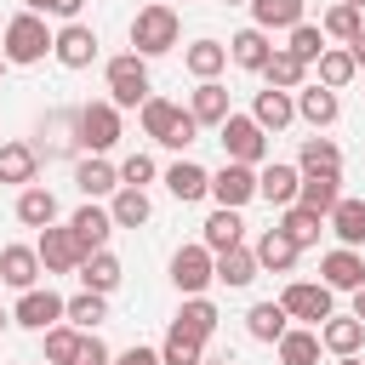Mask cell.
<instances>
[{
    "label": "cell",
    "mask_w": 365,
    "mask_h": 365,
    "mask_svg": "<svg viewBox=\"0 0 365 365\" xmlns=\"http://www.w3.org/2000/svg\"><path fill=\"white\" fill-rule=\"evenodd\" d=\"M177 114H182L177 103H165V97H148V103H143V131H148L154 143H165V137H171V125H177Z\"/></svg>",
    "instance_id": "obj_38"
},
{
    "label": "cell",
    "mask_w": 365,
    "mask_h": 365,
    "mask_svg": "<svg viewBox=\"0 0 365 365\" xmlns=\"http://www.w3.org/2000/svg\"><path fill=\"white\" fill-rule=\"evenodd\" d=\"M354 80V57L348 51H319V86L325 91H342Z\"/></svg>",
    "instance_id": "obj_42"
},
{
    "label": "cell",
    "mask_w": 365,
    "mask_h": 365,
    "mask_svg": "<svg viewBox=\"0 0 365 365\" xmlns=\"http://www.w3.org/2000/svg\"><path fill=\"white\" fill-rule=\"evenodd\" d=\"M279 234H285V240L302 251V245H314V240H319V217H314V211H302V205H285V222H279Z\"/></svg>",
    "instance_id": "obj_39"
},
{
    "label": "cell",
    "mask_w": 365,
    "mask_h": 365,
    "mask_svg": "<svg viewBox=\"0 0 365 365\" xmlns=\"http://www.w3.org/2000/svg\"><path fill=\"white\" fill-rule=\"evenodd\" d=\"M251 120L262 125V131H285L291 120H297V103H291V91H257V108H251Z\"/></svg>",
    "instance_id": "obj_15"
},
{
    "label": "cell",
    "mask_w": 365,
    "mask_h": 365,
    "mask_svg": "<svg viewBox=\"0 0 365 365\" xmlns=\"http://www.w3.org/2000/svg\"><path fill=\"white\" fill-rule=\"evenodd\" d=\"M131 46H137V57L171 51V46H177V11H171V6H143V11L131 17Z\"/></svg>",
    "instance_id": "obj_1"
},
{
    "label": "cell",
    "mask_w": 365,
    "mask_h": 365,
    "mask_svg": "<svg viewBox=\"0 0 365 365\" xmlns=\"http://www.w3.org/2000/svg\"><path fill=\"white\" fill-rule=\"evenodd\" d=\"M11 319L29 325V331H51V325L63 319V297H57V291H23V302H17Z\"/></svg>",
    "instance_id": "obj_11"
},
{
    "label": "cell",
    "mask_w": 365,
    "mask_h": 365,
    "mask_svg": "<svg viewBox=\"0 0 365 365\" xmlns=\"http://www.w3.org/2000/svg\"><path fill=\"white\" fill-rule=\"evenodd\" d=\"M325 285H331V291H359V285H365V262H359V251H348V245L331 251V257H325Z\"/></svg>",
    "instance_id": "obj_18"
},
{
    "label": "cell",
    "mask_w": 365,
    "mask_h": 365,
    "mask_svg": "<svg viewBox=\"0 0 365 365\" xmlns=\"http://www.w3.org/2000/svg\"><path fill=\"white\" fill-rule=\"evenodd\" d=\"M217 137H222V148H228L234 165H257V160L268 154V137H262V125H257L251 114H228V120L217 125Z\"/></svg>",
    "instance_id": "obj_4"
},
{
    "label": "cell",
    "mask_w": 365,
    "mask_h": 365,
    "mask_svg": "<svg viewBox=\"0 0 365 365\" xmlns=\"http://www.w3.org/2000/svg\"><path fill=\"white\" fill-rule=\"evenodd\" d=\"M297 114H302L308 125H331V120H336V91H325V86L302 91V97H297Z\"/></svg>",
    "instance_id": "obj_37"
},
{
    "label": "cell",
    "mask_w": 365,
    "mask_h": 365,
    "mask_svg": "<svg viewBox=\"0 0 365 365\" xmlns=\"http://www.w3.org/2000/svg\"><path fill=\"white\" fill-rule=\"evenodd\" d=\"M200 336H188V331H177L171 325V336H165V348H160V365H200Z\"/></svg>",
    "instance_id": "obj_41"
},
{
    "label": "cell",
    "mask_w": 365,
    "mask_h": 365,
    "mask_svg": "<svg viewBox=\"0 0 365 365\" xmlns=\"http://www.w3.org/2000/svg\"><path fill=\"white\" fill-rule=\"evenodd\" d=\"M336 165H342L336 143H325V137H308V143H302V171H308V177H336Z\"/></svg>",
    "instance_id": "obj_33"
},
{
    "label": "cell",
    "mask_w": 365,
    "mask_h": 365,
    "mask_svg": "<svg viewBox=\"0 0 365 365\" xmlns=\"http://www.w3.org/2000/svg\"><path fill=\"white\" fill-rule=\"evenodd\" d=\"M188 114H194V125H222V120H228L234 108H228V91H222L217 80H200V91H194Z\"/></svg>",
    "instance_id": "obj_16"
},
{
    "label": "cell",
    "mask_w": 365,
    "mask_h": 365,
    "mask_svg": "<svg viewBox=\"0 0 365 365\" xmlns=\"http://www.w3.org/2000/svg\"><path fill=\"white\" fill-rule=\"evenodd\" d=\"M342 6H365V0H342Z\"/></svg>",
    "instance_id": "obj_58"
},
{
    "label": "cell",
    "mask_w": 365,
    "mask_h": 365,
    "mask_svg": "<svg viewBox=\"0 0 365 365\" xmlns=\"http://www.w3.org/2000/svg\"><path fill=\"white\" fill-rule=\"evenodd\" d=\"M108 97H114V108H143L148 103V68H143L137 51L108 63Z\"/></svg>",
    "instance_id": "obj_3"
},
{
    "label": "cell",
    "mask_w": 365,
    "mask_h": 365,
    "mask_svg": "<svg viewBox=\"0 0 365 365\" xmlns=\"http://www.w3.org/2000/svg\"><path fill=\"white\" fill-rule=\"evenodd\" d=\"M251 257H257V268H274V274H285V268L297 262V245H291L279 228H262V240H257V251H251Z\"/></svg>",
    "instance_id": "obj_24"
},
{
    "label": "cell",
    "mask_w": 365,
    "mask_h": 365,
    "mask_svg": "<svg viewBox=\"0 0 365 365\" xmlns=\"http://www.w3.org/2000/svg\"><path fill=\"white\" fill-rule=\"evenodd\" d=\"M348 57H354V68H365V29H359V40H348Z\"/></svg>",
    "instance_id": "obj_52"
},
{
    "label": "cell",
    "mask_w": 365,
    "mask_h": 365,
    "mask_svg": "<svg viewBox=\"0 0 365 365\" xmlns=\"http://www.w3.org/2000/svg\"><path fill=\"white\" fill-rule=\"evenodd\" d=\"M34 148L29 143H0V182H34Z\"/></svg>",
    "instance_id": "obj_30"
},
{
    "label": "cell",
    "mask_w": 365,
    "mask_h": 365,
    "mask_svg": "<svg viewBox=\"0 0 365 365\" xmlns=\"http://www.w3.org/2000/svg\"><path fill=\"white\" fill-rule=\"evenodd\" d=\"M74 182H80V194L91 200V194H114V188H120V171H114V165H103V160H80Z\"/></svg>",
    "instance_id": "obj_34"
},
{
    "label": "cell",
    "mask_w": 365,
    "mask_h": 365,
    "mask_svg": "<svg viewBox=\"0 0 365 365\" xmlns=\"http://www.w3.org/2000/svg\"><path fill=\"white\" fill-rule=\"evenodd\" d=\"M63 314H68L74 325H97V319H103L108 308H103V297H97V291H80L74 302H63Z\"/></svg>",
    "instance_id": "obj_46"
},
{
    "label": "cell",
    "mask_w": 365,
    "mask_h": 365,
    "mask_svg": "<svg viewBox=\"0 0 365 365\" xmlns=\"http://www.w3.org/2000/svg\"><path fill=\"white\" fill-rule=\"evenodd\" d=\"M354 319H359V325H365V285H359V291H354Z\"/></svg>",
    "instance_id": "obj_53"
},
{
    "label": "cell",
    "mask_w": 365,
    "mask_h": 365,
    "mask_svg": "<svg viewBox=\"0 0 365 365\" xmlns=\"http://www.w3.org/2000/svg\"><path fill=\"white\" fill-rule=\"evenodd\" d=\"M285 319H291V314H285L279 302H257V308L245 314V331H251L257 342H279V336H285Z\"/></svg>",
    "instance_id": "obj_29"
},
{
    "label": "cell",
    "mask_w": 365,
    "mask_h": 365,
    "mask_svg": "<svg viewBox=\"0 0 365 365\" xmlns=\"http://www.w3.org/2000/svg\"><path fill=\"white\" fill-rule=\"evenodd\" d=\"M279 308H285L291 319H331V285H308V279H297V285H285Z\"/></svg>",
    "instance_id": "obj_9"
},
{
    "label": "cell",
    "mask_w": 365,
    "mask_h": 365,
    "mask_svg": "<svg viewBox=\"0 0 365 365\" xmlns=\"http://www.w3.org/2000/svg\"><path fill=\"white\" fill-rule=\"evenodd\" d=\"M302 68H308V63H297L291 51H274V57L262 63V74H268V86H274V91H291V86H302Z\"/></svg>",
    "instance_id": "obj_40"
},
{
    "label": "cell",
    "mask_w": 365,
    "mask_h": 365,
    "mask_svg": "<svg viewBox=\"0 0 365 365\" xmlns=\"http://www.w3.org/2000/svg\"><path fill=\"white\" fill-rule=\"evenodd\" d=\"M17 217H23L29 228H51V222H57V194H51V188H23Z\"/></svg>",
    "instance_id": "obj_28"
},
{
    "label": "cell",
    "mask_w": 365,
    "mask_h": 365,
    "mask_svg": "<svg viewBox=\"0 0 365 365\" xmlns=\"http://www.w3.org/2000/svg\"><path fill=\"white\" fill-rule=\"evenodd\" d=\"M359 6H331L325 11V23H319V34H336V40H359Z\"/></svg>",
    "instance_id": "obj_43"
},
{
    "label": "cell",
    "mask_w": 365,
    "mask_h": 365,
    "mask_svg": "<svg viewBox=\"0 0 365 365\" xmlns=\"http://www.w3.org/2000/svg\"><path fill=\"white\" fill-rule=\"evenodd\" d=\"M114 365H160V354H154V348H143V342H137V348H125V354H120V359H114Z\"/></svg>",
    "instance_id": "obj_50"
},
{
    "label": "cell",
    "mask_w": 365,
    "mask_h": 365,
    "mask_svg": "<svg viewBox=\"0 0 365 365\" xmlns=\"http://www.w3.org/2000/svg\"><path fill=\"white\" fill-rule=\"evenodd\" d=\"M211 279H222V285H234V291H240V285H251V279H257V257H251L245 245H234V251H222V257L211 262Z\"/></svg>",
    "instance_id": "obj_21"
},
{
    "label": "cell",
    "mask_w": 365,
    "mask_h": 365,
    "mask_svg": "<svg viewBox=\"0 0 365 365\" xmlns=\"http://www.w3.org/2000/svg\"><path fill=\"white\" fill-rule=\"evenodd\" d=\"M80 279H86V291L108 297V291L120 285V257H114V251H91V257L80 262Z\"/></svg>",
    "instance_id": "obj_22"
},
{
    "label": "cell",
    "mask_w": 365,
    "mask_h": 365,
    "mask_svg": "<svg viewBox=\"0 0 365 365\" xmlns=\"http://www.w3.org/2000/svg\"><path fill=\"white\" fill-rule=\"evenodd\" d=\"M228 57H234L240 68H257V74H262V63L274 57V46H268V34H262V29H240V34L228 40Z\"/></svg>",
    "instance_id": "obj_19"
},
{
    "label": "cell",
    "mask_w": 365,
    "mask_h": 365,
    "mask_svg": "<svg viewBox=\"0 0 365 365\" xmlns=\"http://www.w3.org/2000/svg\"><path fill=\"white\" fill-rule=\"evenodd\" d=\"M40 365H46V359H40Z\"/></svg>",
    "instance_id": "obj_61"
},
{
    "label": "cell",
    "mask_w": 365,
    "mask_h": 365,
    "mask_svg": "<svg viewBox=\"0 0 365 365\" xmlns=\"http://www.w3.org/2000/svg\"><path fill=\"white\" fill-rule=\"evenodd\" d=\"M297 182H302V171L297 165H262V177H257V194L268 200V205H297Z\"/></svg>",
    "instance_id": "obj_13"
},
{
    "label": "cell",
    "mask_w": 365,
    "mask_h": 365,
    "mask_svg": "<svg viewBox=\"0 0 365 365\" xmlns=\"http://www.w3.org/2000/svg\"><path fill=\"white\" fill-rule=\"evenodd\" d=\"M171 279H177L182 297H200V291L211 285V251H205V245H182V251L171 257Z\"/></svg>",
    "instance_id": "obj_8"
},
{
    "label": "cell",
    "mask_w": 365,
    "mask_h": 365,
    "mask_svg": "<svg viewBox=\"0 0 365 365\" xmlns=\"http://www.w3.org/2000/svg\"><path fill=\"white\" fill-rule=\"evenodd\" d=\"M211 200H217L222 211H240L245 200H257V171H251V165H234V160H228V165H222V171L211 177Z\"/></svg>",
    "instance_id": "obj_7"
},
{
    "label": "cell",
    "mask_w": 365,
    "mask_h": 365,
    "mask_svg": "<svg viewBox=\"0 0 365 365\" xmlns=\"http://www.w3.org/2000/svg\"><path fill=\"white\" fill-rule=\"evenodd\" d=\"M23 6H29V11H34V17H40V11H46V0H23Z\"/></svg>",
    "instance_id": "obj_54"
},
{
    "label": "cell",
    "mask_w": 365,
    "mask_h": 365,
    "mask_svg": "<svg viewBox=\"0 0 365 365\" xmlns=\"http://www.w3.org/2000/svg\"><path fill=\"white\" fill-rule=\"evenodd\" d=\"M336 365H359V359H354V354H348V359H336Z\"/></svg>",
    "instance_id": "obj_56"
},
{
    "label": "cell",
    "mask_w": 365,
    "mask_h": 365,
    "mask_svg": "<svg viewBox=\"0 0 365 365\" xmlns=\"http://www.w3.org/2000/svg\"><path fill=\"white\" fill-rule=\"evenodd\" d=\"M194 131H200V125H194V114L182 108V114H177V125H171V137H165V148H188V143H194Z\"/></svg>",
    "instance_id": "obj_49"
},
{
    "label": "cell",
    "mask_w": 365,
    "mask_h": 365,
    "mask_svg": "<svg viewBox=\"0 0 365 365\" xmlns=\"http://www.w3.org/2000/svg\"><path fill=\"white\" fill-rule=\"evenodd\" d=\"M177 331H188V336H200V342H205V336L217 331V308H211L205 297H188V302H182V314H177Z\"/></svg>",
    "instance_id": "obj_35"
},
{
    "label": "cell",
    "mask_w": 365,
    "mask_h": 365,
    "mask_svg": "<svg viewBox=\"0 0 365 365\" xmlns=\"http://www.w3.org/2000/svg\"><path fill=\"white\" fill-rule=\"evenodd\" d=\"M74 131H80V143H86V148H97V154H103V148H114V143H120V108H114V103H86V108L74 114Z\"/></svg>",
    "instance_id": "obj_5"
},
{
    "label": "cell",
    "mask_w": 365,
    "mask_h": 365,
    "mask_svg": "<svg viewBox=\"0 0 365 365\" xmlns=\"http://www.w3.org/2000/svg\"><path fill=\"white\" fill-rule=\"evenodd\" d=\"M228 6H240V0H228Z\"/></svg>",
    "instance_id": "obj_59"
},
{
    "label": "cell",
    "mask_w": 365,
    "mask_h": 365,
    "mask_svg": "<svg viewBox=\"0 0 365 365\" xmlns=\"http://www.w3.org/2000/svg\"><path fill=\"white\" fill-rule=\"evenodd\" d=\"M6 325H11V314H6V308H0V331H6Z\"/></svg>",
    "instance_id": "obj_55"
},
{
    "label": "cell",
    "mask_w": 365,
    "mask_h": 365,
    "mask_svg": "<svg viewBox=\"0 0 365 365\" xmlns=\"http://www.w3.org/2000/svg\"><path fill=\"white\" fill-rule=\"evenodd\" d=\"M251 17H257L262 34L268 29H297L302 23V0H251Z\"/></svg>",
    "instance_id": "obj_27"
},
{
    "label": "cell",
    "mask_w": 365,
    "mask_h": 365,
    "mask_svg": "<svg viewBox=\"0 0 365 365\" xmlns=\"http://www.w3.org/2000/svg\"><path fill=\"white\" fill-rule=\"evenodd\" d=\"M182 63H188V74H200V80H217V68L228 63V46H217V40H194V46L182 51Z\"/></svg>",
    "instance_id": "obj_31"
},
{
    "label": "cell",
    "mask_w": 365,
    "mask_h": 365,
    "mask_svg": "<svg viewBox=\"0 0 365 365\" xmlns=\"http://www.w3.org/2000/svg\"><path fill=\"white\" fill-rule=\"evenodd\" d=\"M319 342H325L336 359H348V354H359L365 325H359V319H325V325H319Z\"/></svg>",
    "instance_id": "obj_25"
},
{
    "label": "cell",
    "mask_w": 365,
    "mask_h": 365,
    "mask_svg": "<svg viewBox=\"0 0 365 365\" xmlns=\"http://www.w3.org/2000/svg\"><path fill=\"white\" fill-rule=\"evenodd\" d=\"M148 177H154V160H148V154H131V160L120 165V188H143Z\"/></svg>",
    "instance_id": "obj_47"
},
{
    "label": "cell",
    "mask_w": 365,
    "mask_h": 365,
    "mask_svg": "<svg viewBox=\"0 0 365 365\" xmlns=\"http://www.w3.org/2000/svg\"><path fill=\"white\" fill-rule=\"evenodd\" d=\"M336 200H342V194H336V177H302V182H297V205L314 211V217H331Z\"/></svg>",
    "instance_id": "obj_20"
},
{
    "label": "cell",
    "mask_w": 365,
    "mask_h": 365,
    "mask_svg": "<svg viewBox=\"0 0 365 365\" xmlns=\"http://www.w3.org/2000/svg\"><path fill=\"white\" fill-rule=\"evenodd\" d=\"M240 234H245V228H240V211H222V205H217V211L205 217V251L222 257V251L240 245Z\"/></svg>",
    "instance_id": "obj_23"
},
{
    "label": "cell",
    "mask_w": 365,
    "mask_h": 365,
    "mask_svg": "<svg viewBox=\"0 0 365 365\" xmlns=\"http://www.w3.org/2000/svg\"><path fill=\"white\" fill-rule=\"evenodd\" d=\"M331 228H336V240H342L348 251H354V245H365V200H336Z\"/></svg>",
    "instance_id": "obj_26"
},
{
    "label": "cell",
    "mask_w": 365,
    "mask_h": 365,
    "mask_svg": "<svg viewBox=\"0 0 365 365\" xmlns=\"http://www.w3.org/2000/svg\"><path fill=\"white\" fill-rule=\"evenodd\" d=\"M80 6H86V0H46L51 17H80Z\"/></svg>",
    "instance_id": "obj_51"
},
{
    "label": "cell",
    "mask_w": 365,
    "mask_h": 365,
    "mask_svg": "<svg viewBox=\"0 0 365 365\" xmlns=\"http://www.w3.org/2000/svg\"><path fill=\"white\" fill-rule=\"evenodd\" d=\"M51 51V34H46V23L34 17V11H23V17H11L6 23V63H40Z\"/></svg>",
    "instance_id": "obj_2"
},
{
    "label": "cell",
    "mask_w": 365,
    "mask_h": 365,
    "mask_svg": "<svg viewBox=\"0 0 365 365\" xmlns=\"http://www.w3.org/2000/svg\"><path fill=\"white\" fill-rule=\"evenodd\" d=\"M279 365H319V336L314 331H285L279 336Z\"/></svg>",
    "instance_id": "obj_36"
},
{
    "label": "cell",
    "mask_w": 365,
    "mask_h": 365,
    "mask_svg": "<svg viewBox=\"0 0 365 365\" xmlns=\"http://www.w3.org/2000/svg\"><path fill=\"white\" fill-rule=\"evenodd\" d=\"M0 279L17 285V291H34V279H40V257H34V245H6V251H0Z\"/></svg>",
    "instance_id": "obj_14"
},
{
    "label": "cell",
    "mask_w": 365,
    "mask_h": 365,
    "mask_svg": "<svg viewBox=\"0 0 365 365\" xmlns=\"http://www.w3.org/2000/svg\"><path fill=\"white\" fill-rule=\"evenodd\" d=\"M0 68H6V57H0Z\"/></svg>",
    "instance_id": "obj_60"
},
{
    "label": "cell",
    "mask_w": 365,
    "mask_h": 365,
    "mask_svg": "<svg viewBox=\"0 0 365 365\" xmlns=\"http://www.w3.org/2000/svg\"><path fill=\"white\" fill-rule=\"evenodd\" d=\"M285 51H291L297 63H319V51H325V34H319L314 23H297V29H291V46H285Z\"/></svg>",
    "instance_id": "obj_44"
},
{
    "label": "cell",
    "mask_w": 365,
    "mask_h": 365,
    "mask_svg": "<svg viewBox=\"0 0 365 365\" xmlns=\"http://www.w3.org/2000/svg\"><path fill=\"white\" fill-rule=\"evenodd\" d=\"M34 257H40V268H46V274H74V268L86 262V251L74 245V234H68V228H40Z\"/></svg>",
    "instance_id": "obj_6"
},
{
    "label": "cell",
    "mask_w": 365,
    "mask_h": 365,
    "mask_svg": "<svg viewBox=\"0 0 365 365\" xmlns=\"http://www.w3.org/2000/svg\"><path fill=\"white\" fill-rule=\"evenodd\" d=\"M74 348H80V331H68V325H51L46 331V365H68Z\"/></svg>",
    "instance_id": "obj_45"
},
{
    "label": "cell",
    "mask_w": 365,
    "mask_h": 365,
    "mask_svg": "<svg viewBox=\"0 0 365 365\" xmlns=\"http://www.w3.org/2000/svg\"><path fill=\"white\" fill-rule=\"evenodd\" d=\"M51 51H57V63H63V68H86V63L97 57V34H91L86 23H68V29L51 40Z\"/></svg>",
    "instance_id": "obj_12"
},
{
    "label": "cell",
    "mask_w": 365,
    "mask_h": 365,
    "mask_svg": "<svg viewBox=\"0 0 365 365\" xmlns=\"http://www.w3.org/2000/svg\"><path fill=\"white\" fill-rule=\"evenodd\" d=\"M68 365H108V348H103V336L91 331V336H80V348H74V359Z\"/></svg>",
    "instance_id": "obj_48"
},
{
    "label": "cell",
    "mask_w": 365,
    "mask_h": 365,
    "mask_svg": "<svg viewBox=\"0 0 365 365\" xmlns=\"http://www.w3.org/2000/svg\"><path fill=\"white\" fill-rule=\"evenodd\" d=\"M165 188L188 205V200H200V194H211V171L205 165H194V160H177L171 171H165Z\"/></svg>",
    "instance_id": "obj_17"
},
{
    "label": "cell",
    "mask_w": 365,
    "mask_h": 365,
    "mask_svg": "<svg viewBox=\"0 0 365 365\" xmlns=\"http://www.w3.org/2000/svg\"><path fill=\"white\" fill-rule=\"evenodd\" d=\"M108 217H114V228H143L148 222V194L143 188H120L114 205H108Z\"/></svg>",
    "instance_id": "obj_32"
},
{
    "label": "cell",
    "mask_w": 365,
    "mask_h": 365,
    "mask_svg": "<svg viewBox=\"0 0 365 365\" xmlns=\"http://www.w3.org/2000/svg\"><path fill=\"white\" fill-rule=\"evenodd\" d=\"M200 365H228V359H200Z\"/></svg>",
    "instance_id": "obj_57"
},
{
    "label": "cell",
    "mask_w": 365,
    "mask_h": 365,
    "mask_svg": "<svg viewBox=\"0 0 365 365\" xmlns=\"http://www.w3.org/2000/svg\"><path fill=\"white\" fill-rule=\"evenodd\" d=\"M68 234H74V245L91 257V251H103V245H108L114 217H108V211H97V205H80V211H74V222H68Z\"/></svg>",
    "instance_id": "obj_10"
}]
</instances>
